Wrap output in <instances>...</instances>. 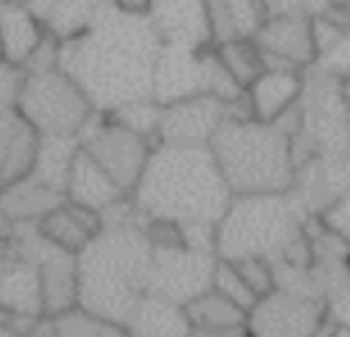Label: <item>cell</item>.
Listing matches in <instances>:
<instances>
[{"label": "cell", "instance_id": "obj_14", "mask_svg": "<svg viewBox=\"0 0 350 337\" xmlns=\"http://www.w3.org/2000/svg\"><path fill=\"white\" fill-rule=\"evenodd\" d=\"M254 41L265 55V68H298L306 71L317 63V44H314V25L309 14H282L268 16L257 30Z\"/></svg>", "mask_w": 350, "mask_h": 337}, {"label": "cell", "instance_id": "obj_4", "mask_svg": "<svg viewBox=\"0 0 350 337\" xmlns=\"http://www.w3.org/2000/svg\"><path fill=\"white\" fill-rule=\"evenodd\" d=\"M211 153L232 195H284L295 184V145L284 123L227 118Z\"/></svg>", "mask_w": 350, "mask_h": 337}, {"label": "cell", "instance_id": "obj_16", "mask_svg": "<svg viewBox=\"0 0 350 337\" xmlns=\"http://www.w3.org/2000/svg\"><path fill=\"white\" fill-rule=\"evenodd\" d=\"M306 71L268 66L249 88L246 99L252 107V118L262 123H279L287 112H293L304 99Z\"/></svg>", "mask_w": 350, "mask_h": 337}, {"label": "cell", "instance_id": "obj_26", "mask_svg": "<svg viewBox=\"0 0 350 337\" xmlns=\"http://www.w3.org/2000/svg\"><path fill=\"white\" fill-rule=\"evenodd\" d=\"M79 148H82L79 137H41L38 156H36V164H33L30 175H36L46 186H52V189L66 195L71 164H74Z\"/></svg>", "mask_w": 350, "mask_h": 337}, {"label": "cell", "instance_id": "obj_31", "mask_svg": "<svg viewBox=\"0 0 350 337\" xmlns=\"http://www.w3.org/2000/svg\"><path fill=\"white\" fill-rule=\"evenodd\" d=\"M232 263L241 271V277L246 279V285L257 293V299H262L271 290H276V269H273L271 260H265V258H243V260H232Z\"/></svg>", "mask_w": 350, "mask_h": 337}, {"label": "cell", "instance_id": "obj_28", "mask_svg": "<svg viewBox=\"0 0 350 337\" xmlns=\"http://www.w3.org/2000/svg\"><path fill=\"white\" fill-rule=\"evenodd\" d=\"M55 329H57V337H129L126 326L104 321L79 307L63 315H55Z\"/></svg>", "mask_w": 350, "mask_h": 337}, {"label": "cell", "instance_id": "obj_43", "mask_svg": "<svg viewBox=\"0 0 350 337\" xmlns=\"http://www.w3.org/2000/svg\"><path fill=\"white\" fill-rule=\"evenodd\" d=\"M194 337H205V334H194ZM243 337H249V334H243Z\"/></svg>", "mask_w": 350, "mask_h": 337}, {"label": "cell", "instance_id": "obj_27", "mask_svg": "<svg viewBox=\"0 0 350 337\" xmlns=\"http://www.w3.org/2000/svg\"><path fill=\"white\" fill-rule=\"evenodd\" d=\"M213 47H216L224 68L230 71V77L243 90L265 71V55L254 38H232V41H221Z\"/></svg>", "mask_w": 350, "mask_h": 337}, {"label": "cell", "instance_id": "obj_8", "mask_svg": "<svg viewBox=\"0 0 350 337\" xmlns=\"http://www.w3.org/2000/svg\"><path fill=\"white\" fill-rule=\"evenodd\" d=\"M79 145L88 156H93L109 173V178L126 195H131L134 186L139 184V178L148 167V159L156 148V142L150 137H142V134L120 126L118 121H112L104 112H96L93 121L82 129Z\"/></svg>", "mask_w": 350, "mask_h": 337}, {"label": "cell", "instance_id": "obj_1", "mask_svg": "<svg viewBox=\"0 0 350 337\" xmlns=\"http://www.w3.org/2000/svg\"><path fill=\"white\" fill-rule=\"evenodd\" d=\"M161 52L148 16H129L109 0L93 25L60 47V68L85 90L98 112L153 99V71Z\"/></svg>", "mask_w": 350, "mask_h": 337}, {"label": "cell", "instance_id": "obj_44", "mask_svg": "<svg viewBox=\"0 0 350 337\" xmlns=\"http://www.w3.org/2000/svg\"><path fill=\"white\" fill-rule=\"evenodd\" d=\"M0 60H3V58H0Z\"/></svg>", "mask_w": 350, "mask_h": 337}, {"label": "cell", "instance_id": "obj_6", "mask_svg": "<svg viewBox=\"0 0 350 337\" xmlns=\"http://www.w3.org/2000/svg\"><path fill=\"white\" fill-rule=\"evenodd\" d=\"M16 110L41 137H79L98 112L63 68L22 74Z\"/></svg>", "mask_w": 350, "mask_h": 337}, {"label": "cell", "instance_id": "obj_36", "mask_svg": "<svg viewBox=\"0 0 350 337\" xmlns=\"http://www.w3.org/2000/svg\"><path fill=\"white\" fill-rule=\"evenodd\" d=\"M328 318L331 323H339V326H350V279L336 288L331 296H328Z\"/></svg>", "mask_w": 350, "mask_h": 337}, {"label": "cell", "instance_id": "obj_22", "mask_svg": "<svg viewBox=\"0 0 350 337\" xmlns=\"http://www.w3.org/2000/svg\"><path fill=\"white\" fill-rule=\"evenodd\" d=\"M60 203H66V195L46 186L36 175H25L22 181L11 184L8 189L0 192V214L11 225H25V222H41L49 211H55Z\"/></svg>", "mask_w": 350, "mask_h": 337}, {"label": "cell", "instance_id": "obj_37", "mask_svg": "<svg viewBox=\"0 0 350 337\" xmlns=\"http://www.w3.org/2000/svg\"><path fill=\"white\" fill-rule=\"evenodd\" d=\"M268 16H282V14H314L317 0H262Z\"/></svg>", "mask_w": 350, "mask_h": 337}, {"label": "cell", "instance_id": "obj_39", "mask_svg": "<svg viewBox=\"0 0 350 337\" xmlns=\"http://www.w3.org/2000/svg\"><path fill=\"white\" fill-rule=\"evenodd\" d=\"M0 337H22L14 326H11V321H8V315H3L0 312Z\"/></svg>", "mask_w": 350, "mask_h": 337}, {"label": "cell", "instance_id": "obj_10", "mask_svg": "<svg viewBox=\"0 0 350 337\" xmlns=\"http://www.w3.org/2000/svg\"><path fill=\"white\" fill-rule=\"evenodd\" d=\"M328 326H331V318H328V304L323 299L276 288L249 310L246 334L249 337H325Z\"/></svg>", "mask_w": 350, "mask_h": 337}, {"label": "cell", "instance_id": "obj_17", "mask_svg": "<svg viewBox=\"0 0 350 337\" xmlns=\"http://www.w3.org/2000/svg\"><path fill=\"white\" fill-rule=\"evenodd\" d=\"M38 145L41 134L22 118L16 107L0 112V192L33 170Z\"/></svg>", "mask_w": 350, "mask_h": 337}, {"label": "cell", "instance_id": "obj_7", "mask_svg": "<svg viewBox=\"0 0 350 337\" xmlns=\"http://www.w3.org/2000/svg\"><path fill=\"white\" fill-rule=\"evenodd\" d=\"M219 96L224 101H235L243 88L224 68L216 47L189 49V47H164L153 71V101L172 104L191 96Z\"/></svg>", "mask_w": 350, "mask_h": 337}, {"label": "cell", "instance_id": "obj_11", "mask_svg": "<svg viewBox=\"0 0 350 337\" xmlns=\"http://www.w3.org/2000/svg\"><path fill=\"white\" fill-rule=\"evenodd\" d=\"M11 241H16L36 263L44 285L46 315H63L77 307V252H68L49 241L36 222L14 225Z\"/></svg>", "mask_w": 350, "mask_h": 337}, {"label": "cell", "instance_id": "obj_21", "mask_svg": "<svg viewBox=\"0 0 350 337\" xmlns=\"http://www.w3.org/2000/svg\"><path fill=\"white\" fill-rule=\"evenodd\" d=\"M129 337H194L186 307L161 296L145 293L126 321Z\"/></svg>", "mask_w": 350, "mask_h": 337}, {"label": "cell", "instance_id": "obj_5", "mask_svg": "<svg viewBox=\"0 0 350 337\" xmlns=\"http://www.w3.org/2000/svg\"><path fill=\"white\" fill-rule=\"evenodd\" d=\"M312 214L293 195H235L216 227V255L221 260L265 258L282 260L304 236Z\"/></svg>", "mask_w": 350, "mask_h": 337}, {"label": "cell", "instance_id": "obj_29", "mask_svg": "<svg viewBox=\"0 0 350 337\" xmlns=\"http://www.w3.org/2000/svg\"><path fill=\"white\" fill-rule=\"evenodd\" d=\"M109 115L112 121H118L120 126L142 134V137H150L156 142V132H159V118H161V104H156L153 99H142V101H131V104H123L112 112H104ZM159 145V142H156Z\"/></svg>", "mask_w": 350, "mask_h": 337}, {"label": "cell", "instance_id": "obj_32", "mask_svg": "<svg viewBox=\"0 0 350 337\" xmlns=\"http://www.w3.org/2000/svg\"><path fill=\"white\" fill-rule=\"evenodd\" d=\"M314 66H320V68L328 71L331 77H336V79H342L345 85H350V30H347L328 52H323Z\"/></svg>", "mask_w": 350, "mask_h": 337}, {"label": "cell", "instance_id": "obj_33", "mask_svg": "<svg viewBox=\"0 0 350 337\" xmlns=\"http://www.w3.org/2000/svg\"><path fill=\"white\" fill-rule=\"evenodd\" d=\"M60 47L63 41H57L55 36L46 33V38L36 47V52L30 55V60L25 63L22 74H33V71H52V68H60Z\"/></svg>", "mask_w": 350, "mask_h": 337}, {"label": "cell", "instance_id": "obj_25", "mask_svg": "<svg viewBox=\"0 0 350 337\" xmlns=\"http://www.w3.org/2000/svg\"><path fill=\"white\" fill-rule=\"evenodd\" d=\"M213 44L232 41V38H254L268 11L262 0H208Z\"/></svg>", "mask_w": 350, "mask_h": 337}, {"label": "cell", "instance_id": "obj_23", "mask_svg": "<svg viewBox=\"0 0 350 337\" xmlns=\"http://www.w3.org/2000/svg\"><path fill=\"white\" fill-rule=\"evenodd\" d=\"M25 3L30 5V11L49 36H55L57 41H71L93 25L104 0H25Z\"/></svg>", "mask_w": 350, "mask_h": 337}, {"label": "cell", "instance_id": "obj_42", "mask_svg": "<svg viewBox=\"0 0 350 337\" xmlns=\"http://www.w3.org/2000/svg\"><path fill=\"white\" fill-rule=\"evenodd\" d=\"M345 96H347V101H350V85H345Z\"/></svg>", "mask_w": 350, "mask_h": 337}, {"label": "cell", "instance_id": "obj_15", "mask_svg": "<svg viewBox=\"0 0 350 337\" xmlns=\"http://www.w3.org/2000/svg\"><path fill=\"white\" fill-rule=\"evenodd\" d=\"M148 19L164 47H213L208 0H150Z\"/></svg>", "mask_w": 350, "mask_h": 337}, {"label": "cell", "instance_id": "obj_41", "mask_svg": "<svg viewBox=\"0 0 350 337\" xmlns=\"http://www.w3.org/2000/svg\"><path fill=\"white\" fill-rule=\"evenodd\" d=\"M11 230H14V225L0 214V238H8V236H11Z\"/></svg>", "mask_w": 350, "mask_h": 337}, {"label": "cell", "instance_id": "obj_38", "mask_svg": "<svg viewBox=\"0 0 350 337\" xmlns=\"http://www.w3.org/2000/svg\"><path fill=\"white\" fill-rule=\"evenodd\" d=\"M22 337H57V329H55V318L44 315L41 321H36Z\"/></svg>", "mask_w": 350, "mask_h": 337}, {"label": "cell", "instance_id": "obj_30", "mask_svg": "<svg viewBox=\"0 0 350 337\" xmlns=\"http://www.w3.org/2000/svg\"><path fill=\"white\" fill-rule=\"evenodd\" d=\"M213 290L221 293L224 299H230L232 304H238V307L246 310V312L260 301L257 293L246 285V279H243L241 271L235 269V263H232V260H221V258H219L216 271H213Z\"/></svg>", "mask_w": 350, "mask_h": 337}, {"label": "cell", "instance_id": "obj_2", "mask_svg": "<svg viewBox=\"0 0 350 337\" xmlns=\"http://www.w3.org/2000/svg\"><path fill=\"white\" fill-rule=\"evenodd\" d=\"M129 197L145 222H170L180 227L189 247L216 252V227L235 195L211 145L159 142Z\"/></svg>", "mask_w": 350, "mask_h": 337}, {"label": "cell", "instance_id": "obj_9", "mask_svg": "<svg viewBox=\"0 0 350 337\" xmlns=\"http://www.w3.org/2000/svg\"><path fill=\"white\" fill-rule=\"evenodd\" d=\"M216 263V252L197 249L189 244H159L153 247L150 258L148 293L189 307L194 299L213 288Z\"/></svg>", "mask_w": 350, "mask_h": 337}, {"label": "cell", "instance_id": "obj_12", "mask_svg": "<svg viewBox=\"0 0 350 337\" xmlns=\"http://www.w3.org/2000/svg\"><path fill=\"white\" fill-rule=\"evenodd\" d=\"M0 312L8 315L19 334L46 315L41 274L11 236L0 238Z\"/></svg>", "mask_w": 350, "mask_h": 337}, {"label": "cell", "instance_id": "obj_20", "mask_svg": "<svg viewBox=\"0 0 350 337\" xmlns=\"http://www.w3.org/2000/svg\"><path fill=\"white\" fill-rule=\"evenodd\" d=\"M38 227H41V233H44L49 241H55L57 247H63V249L79 255V252L101 233L104 219H101L98 211L66 200V203H60L55 211H49V214L38 222Z\"/></svg>", "mask_w": 350, "mask_h": 337}, {"label": "cell", "instance_id": "obj_19", "mask_svg": "<svg viewBox=\"0 0 350 337\" xmlns=\"http://www.w3.org/2000/svg\"><path fill=\"white\" fill-rule=\"evenodd\" d=\"M129 195L109 178V173L93 159L88 156L82 148L71 164V175H68V184H66V200L71 203H79L85 208H93L98 214L109 211L112 205L123 203Z\"/></svg>", "mask_w": 350, "mask_h": 337}, {"label": "cell", "instance_id": "obj_40", "mask_svg": "<svg viewBox=\"0 0 350 337\" xmlns=\"http://www.w3.org/2000/svg\"><path fill=\"white\" fill-rule=\"evenodd\" d=\"M325 337H350V326H339V323H331Z\"/></svg>", "mask_w": 350, "mask_h": 337}, {"label": "cell", "instance_id": "obj_18", "mask_svg": "<svg viewBox=\"0 0 350 337\" xmlns=\"http://www.w3.org/2000/svg\"><path fill=\"white\" fill-rule=\"evenodd\" d=\"M46 38V30L25 0H0V58L19 71Z\"/></svg>", "mask_w": 350, "mask_h": 337}, {"label": "cell", "instance_id": "obj_13", "mask_svg": "<svg viewBox=\"0 0 350 337\" xmlns=\"http://www.w3.org/2000/svg\"><path fill=\"white\" fill-rule=\"evenodd\" d=\"M227 104L219 96L202 93L161 107L156 142L161 145H211L227 121Z\"/></svg>", "mask_w": 350, "mask_h": 337}, {"label": "cell", "instance_id": "obj_35", "mask_svg": "<svg viewBox=\"0 0 350 337\" xmlns=\"http://www.w3.org/2000/svg\"><path fill=\"white\" fill-rule=\"evenodd\" d=\"M22 88V71L5 60H0V112L14 110Z\"/></svg>", "mask_w": 350, "mask_h": 337}, {"label": "cell", "instance_id": "obj_3", "mask_svg": "<svg viewBox=\"0 0 350 337\" xmlns=\"http://www.w3.org/2000/svg\"><path fill=\"white\" fill-rule=\"evenodd\" d=\"M101 233L77 255V307L126 326L148 293L153 241L131 197L101 214Z\"/></svg>", "mask_w": 350, "mask_h": 337}, {"label": "cell", "instance_id": "obj_34", "mask_svg": "<svg viewBox=\"0 0 350 337\" xmlns=\"http://www.w3.org/2000/svg\"><path fill=\"white\" fill-rule=\"evenodd\" d=\"M320 219H323L339 238H345V241L350 244V189L342 192V195L320 214Z\"/></svg>", "mask_w": 350, "mask_h": 337}, {"label": "cell", "instance_id": "obj_24", "mask_svg": "<svg viewBox=\"0 0 350 337\" xmlns=\"http://www.w3.org/2000/svg\"><path fill=\"white\" fill-rule=\"evenodd\" d=\"M186 312L194 326V334H205V337H243L246 334L249 312L232 304L230 299H224L221 293H216L213 288L202 293L200 299H194L186 307Z\"/></svg>", "mask_w": 350, "mask_h": 337}]
</instances>
